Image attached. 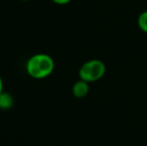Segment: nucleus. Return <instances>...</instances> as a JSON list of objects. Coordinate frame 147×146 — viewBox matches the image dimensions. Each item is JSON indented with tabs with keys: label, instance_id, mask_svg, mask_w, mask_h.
<instances>
[{
	"label": "nucleus",
	"instance_id": "nucleus-1",
	"mask_svg": "<svg viewBox=\"0 0 147 146\" xmlns=\"http://www.w3.org/2000/svg\"><path fill=\"white\" fill-rule=\"evenodd\" d=\"M54 66V60L50 55L38 53L28 59L26 63V72L32 78L43 79L51 75Z\"/></svg>",
	"mask_w": 147,
	"mask_h": 146
},
{
	"label": "nucleus",
	"instance_id": "nucleus-2",
	"mask_svg": "<svg viewBox=\"0 0 147 146\" xmlns=\"http://www.w3.org/2000/svg\"><path fill=\"white\" fill-rule=\"evenodd\" d=\"M105 65L98 59L87 61L79 69V77L86 82H94L99 80L105 73Z\"/></svg>",
	"mask_w": 147,
	"mask_h": 146
},
{
	"label": "nucleus",
	"instance_id": "nucleus-3",
	"mask_svg": "<svg viewBox=\"0 0 147 146\" xmlns=\"http://www.w3.org/2000/svg\"><path fill=\"white\" fill-rule=\"evenodd\" d=\"M89 91V86L88 82L83 81L80 79L79 81H77L72 87V93L76 98H83L88 94Z\"/></svg>",
	"mask_w": 147,
	"mask_h": 146
},
{
	"label": "nucleus",
	"instance_id": "nucleus-4",
	"mask_svg": "<svg viewBox=\"0 0 147 146\" xmlns=\"http://www.w3.org/2000/svg\"><path fill=\"white\" fill-rule=\"evenodd\" d=\"M14 105V98L8 92H2L0 94V109L8 110Z\"/></svg>",
	"mask_w": 147,
	"mask_h": 146
},
{
	"label": "nucleus",
	"instance_id": "nucleus-5",
	"mask_svg": "<svg viewBox=\"0 0 147 146\" xmlns=\"http://www.w3.org/2000/svg\"><path fill=\"white\" fill-rule=\"evenodd\" d=\"M138 25L142 31L147 33V11H144L138 17Z\"/></svg>",
	"mask_w": 147,
	"mask_h": 146
},
{
	"label": "nucleus",
	"instance_id": "nucleus-6",
	"mask_svg": "<svg viewBox=\"0 0 147 146\" xmlns=\"http://www.w3.org/2000/svg\"><path fill=\"white\" fill-rule=\"evenodd\" d=\"M52 2H54L55 4H58V5H65L68 4L71 0H51Z\"/></svg>",
	"mask_w": 147,
	"mask_h": 146
},
{
	"label": "nucleus",
	"instance_id": "nucleus-7",
	"mask_svg": "<svg viewBox=\"0 0 147 146\" xmlns=\"http://www.w3.org/2000/svg\"><path fill=\"white\" fill-rule=\"evenodd\" d=\"M3 92V81H2V78L0 77V94Z\"/></svg>",
	"mask_w": 147,
	"mask_h": 146
},
{
	"label": "nucleus",
	"instance_id": "nucleus-8",
	"mask_svg": "<svg viewBox=\"0 0 147 146\" xmlns=\"http://www.w3.org/2000/svg\"><path fill=\"white\" fill-rule=\"evenodd\" d=\"M21 1H28V0H21Z\"/></svg>",
	"mask_w": 147,
	"mask_h": 146
}]
</instances>
